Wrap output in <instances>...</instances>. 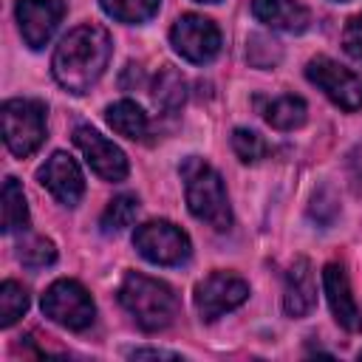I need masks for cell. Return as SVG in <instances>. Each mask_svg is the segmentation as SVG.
<instances>
[{
	"mask_svg": "<svg viewBox=\"0 0 362 362\" xmlns=\"http://www.w3.org/2000/svg\"><path fill=\"white\" fill-rule=\"evenodd\" d=\"M136 212H139V198L136 195H116L110 204H107V209L102 212V218H99V226H102V232L105 235H113V232H122L124 226H130L133 221H136Z\"/></svg>",
	"mask_w": 362,
	"mask_h": 362,
	"instance_id": "44dd1931",
	"label": "cell"
},
{
	"mask_svg": "<svg viewBox=\"0 0 362 362\" xmlns=\"http://www.w3.org/2000/svg\"><path fill=\"white\" fill-rule=\"evenodd\" d=\"M28 226V204H25V192L20 187L17 178H6L3 181V232H23Z\"/></svg>",
	"mask_w": 362,
	"mask_h": 362,
	"instance_id": "d6986e66",
	"label": "cell"
},
{
	"mask_svg": "<svg viewBox=\"0 0 362 362\" xmlns=\"http://www.w3.org/2000/svg\"><path fill=\"white\" fill-rule=\"evenodd\" d=\"M266 122L274 127V130H294V127H303L305 119H308V107L300 96L294 93H286V96H277L266 105L263 110Z\"/></svg>",
	"mask_w": 362,
	"mask_h": 362,
	"instance_id": "ac0fdd59",
	"label": "cell"
},
{
	"mask_svg": "<svg viewBox=\"0 0 362 362\" xmlns=\"http://www.w3.org/2000/svg\"><path fill=\"white\" fill-rule=\"evenodd\" d=\"M37 181H40L62 206H76V204L82 201V195H85L82 170H79V164H76L68 153H62V150H57V153H51V156L45 158V164L37 170Z\"/></svg>",
	"mask_w": 362,
	"mask_h": 362,
	"instance_id": "8fae6325",
	"label": "cell"
},
{
	"mask_svg": "<svg viewBox=\"0 0 362 362\" xmlns=\"http://www.w3.org/2000/svg\"><path fill=\"white\" fill-rule=\"evenodd\" d=\"M348 175L356 189H362V141L348 153Z\"/></svg>",
	"mask_w": 362,
	"mask_h": 362,
	"instance_id": "83f0119b",
	"label": "cell"
},
{
	"mask_svg": "<svg viewBox=\"0 0 362 362\" xmlns=\"http://www.w3.org/2000/svg\"><path fill=\"white\" fill-rule=\"evenodd\" d=\"M74 144L82 150L88 167L105 178V181H124L127 173H130V164H127V156L122 153L119 144H113L110 139H105L99 130H93L90 124H79L74 130Z\"/></svg>",
	"mask_w": 362,
	"mask_h": 362,
	"instance_id": "30bf717a",
	"label": "cell"
},
{
	"mask_svg": "<svg viewBox=\"0 0 362 362\" xmlns=\"http://www.w3.org/2000/svg\"><path fill=\"white\" fill-rule=\"evenodd\" d=\"M198 3H218V0H198Z\"/></svg>",
	"mask_w": 362,
	"mask_h": 362,
	"instance_id": "f546056e",
	"label": "cell"
},
{
	"mask_svg": "<svg viewBox=\"0 0 362 362\" xmlns=\"http://www.w3.org/2000/svg\"><path fill=\"white\" fill-rule=\"evenodd\" d=\"M322 286H325V297H328L334 320L345 331H362V314H359V305H356V300L351 294L348 274H345V269L339 263H328L322 269Z\"/></svg>",
	"mask_w": 362,
	"mask_h": 362,
	"instance_id": "4fadbf2b",
	"label": "cell"
},
{
	"mask_svg": "<svg viewBox=\"0 0 362 362\" xmlns=\"http://www.w3.org/2000/svg\"><path fill=\"white\" fill-rule=\"evenodd\" d=\"M144 356H150V359H178V354L161 351V348H133L130 351V359H144Z\"/></svg>",
	"mask_w": 362,
	"mask_h": 362,
	"instance_id": "f1b7e54d",
	"label": "cell"
},
{
	"mask_svg": "<svg viewBox=\"0 0 362 362\" xmlns=\"http://www.w3.org/2000/svg\"><path fill=\"white\" fill-rule=\"evenodd\" d=\"M342 48L351 59L362 62V11L348 20V25L342 31Z\"/></svg>",
	"mask_w": 362,
	"mask_h": 362,
	"instance_id": "4316f807",
	"label": "cell"
},
{
	"mask_svg": "<svg viewBox=\"0 0 362 362\" xmlns=\"http://www.w3.org/2000/svg\"><path fill=\"white\" fill-rule=\"evenodd\" d=\"M283 51H280V42L266 37V34H252L249 42H246V59L255 65V68H274L280 62Z\"/></svg>",
	"mask_w": 362,
	"mask_h": 362,
	"instance_id": "603a6c76",
	"label": "cell"
},
{
	"mask_svg": "<svg viewBox=\"0 0 362 362\" xmlns=\"http://www.w3.org/2000/svg\"><path fill=\"white\" fill-rule=\"evenodd\" d=\"M119 303L136 320V325L141 331H161L178 314L175 291L164 280L147 277L141 272H127L124 274V280L119 286Z\"/></svg>",
	"mask_w": 362,
	"mask_h": 362,
	"instance_id": "7a4b0ae2",
	"label": "cell"
},
{
	"mask_svg": "<svg viewBox=\"0 0 362 362\" xmlns=\"http://www.w3.org/2000/svg\"><path fill=\"white\" fill-rule=\"evenodd\" d=\"M45 113L48 107L40 99H8L0 107L3 141L11 156L28 158L45 141Z\"/></svg>",
	"mask_w": 362,
	"mask_h": 362,
	"instance_id": "277c9868",
	"label": "cell"
},
{
	"mask_svg": "<svg viewBox=\"0 0 362 362\" xmlns=\"http://www.w3.org/2000/svg\"><path fill=\"white\" fill-rule=\"evenodd\" d=\"M359 359H362V351H359Z\"/></svg>",
	"mask_w": 362,
	"mask_h": 362,
	"instance_id": "1f68e13d",
	"label": "cell"
},
{
	"mask_svg": "<svg viewBox=\"0 0 362 362\" xmlns=\"http://www.w3.org/2000/svg\"><path fill=\"white\" fill-rule=\"evenodd\" d=\"M14 14H17L25 45L40 51L54 37L59 20L65 17V3L62 0H17Z\"/></svg>",
	"mask_w": 362,
	"mask_h": 362,
	"instance_id": "7c38bea8",
	"label": "cell"
},
{
	"mask_svg": "<svg viewBox=\"0 0 362 362\" xmlns=\"http://www.w3.org/2000/svg\"><path fill=\"white\" fill-rule=\"evenodd\" d=\"M105 119H107V124H110L119 136L133 139V141L144 139V136H147V127H150L147 113H144L136 102H130V99H119V102H113V105L105 110Z\"/></svg>",
	"mask_w": 362,
	"mask_h": 362,
	"instance_id": "2e32d148",
	"label": "cell"
},
{
	"mask_svg": "<svg viewBox=\"0 0 362 362\" xmlns=\"http://www.w3.org/2000/svg\"><path fill=\"white\" fill-rule=\"evenodd\" d=\"M99 6H102V11H105L107 17L133 25V23L150 20V17L158 11L161 0H99Z\"/></svg>",
	"mask_w": 362,
	"mask_h": 362,
	"instance_id": "ffe728a7",
	"label": "cell"
},
{
	"mask_svg": "<svg viewBox=\"0 0 362 362\" xmlns=\"http://www.w3.org/2000/svg\"><path fill=\"white\" fill-rule=\"evenodd\" d=\"M232 150H235V156H238L243 164H255V161H260V158L269 153V144H266L263 136H257L255 130L238 127V130H232Z\"/></svg>",
	"mask_w": 362,
	"mask_h": 362,
	"instance_id": "cb8c5ba5",
	"label": "cell"
},
{
	"mask_svg": "<svg viewBox=\"0 0 362 362\" xmlns=\"http://www.w3.org/2000/svg\"><path fill=\"white\" fill-rule=\"evenodd\" d=\"M25 311H28V291L20 283L6 280L0 286V325L11 328Z\"/></svg>",
	"mask_w": 362,
	"mask_h": 362,
	"instance_id": "7402d4cb",
	"label": "cell"
},
{
	"mask_svg": "<svg viewBox=\"0 0 362 362\" xmlns=\"http://www.w3.org/2000/svg\"><path fill=\"white\" fill-rule=\"evenodd\" d=\"M252 14L277 31L303 34L311 25V11L300 0H252Z\"/></svg>",
	"mask_w": 362,
	"mask_h": 362,
	"instance_id": "9a60e30c",
	"label": "cell"
},
{
	"mask_svg": "<svg viewBox=\"0 0 362 362\" xmlns=\"http://www.w3.org/2000/svg\"><path fill=\"white\" fill-rule=\"evenodd\" d=\"M181 178H184V195L192 218L204 221L218 232H226L232 226V209H229L226 187L218 170L209 167L204 158L189 156L181 164Z\"/></svg>",
	"mask_w": 362,
	"mask_h": 362,
	"instance_id": "3957f363",
	"label": "cell"
},
{
	"mask_svg": "<svg viewBox=\"0 0 362 362\" xmlns=\"http://www.w3.org/2000/svg\"><path fill=\"white\" fill-rule=\"evenodd\" d=\"M334 3H345V0H334Z\"/></svg>",
	"mask_w": 362,
	"mask_h": 362,
	"instance_id": "4dcf8cb0",
	"label": "cell"
},
{
	"mask_svg": "<svg viewBox=\"0 0 362 362\" xmlns=\"http://www.w3.org/2000/svg\"><path fill=\"white\" fill-rule=\"evenodd\" d=\"M113 57L110 34L96 23H82L71 28L51 57V74L68 93H88L105 74Z\"/></svg>",
	"mask_w": 362,
	"mask_h": 362,
	"instance_id": "6da1fadb",
	"label": "cell"
},
{
	"mask_svg": "<svg viewBox=\"0 0 362 362\" xmlns=\"http://www.w3.org/2000/svg\"><path fill=\"white\" fill-rule=\"evenodd\" d=\"M40 308L51 322H57L68 331H85L96 320V305L88 294V288L76 280H68V277L54 280L45 288Z\"/></svg>",
	"mask_w": 362,
	"mask_h": 362,
	"instance_id": "5b68a950",
	"label": "cell"
},
{
	"mask_svg": "<svg viewBox=\"0 0 362 362\" xmlns=\"http://www.w3.org/2000/svg\"><path fill=\"white\" fill-rule=\"evenodd\" d=\"M337 212H339V204H337L334 192H331L328 187L317 189V195H314V201H311V218H314L320 226H328V223L337 218Z\"/></svg>",
	"mask_w": 362,
	"mask_h": 362,
	"instance_id": "484cf974",
	"label": "cell"
},
{
	"mask_svg": "<svg viewBox=\"0 0 362 362\" xmlns=\"http://www.w3.org/2000/svg\"><path fill=\"white\" fill-rule=\"evenodd\" d=\"M57 260V249L48 238H31L20 246V263L25 269H45Z\"/></svg>",
	"mask_w": 362,
	"mask_h": 362,
	"instance_id": "d4e9b609",
	"label": "cell"
},
{
	"mask_svg": "<svg viewBox=\"0 0 362 362\" xmlns=\"http://www.w3.org/2000/svg\"><path fill=\"white\" fill-rule=\"evenodd\" d=\"M170 42L192 65H206L221 54V31L204 14H181L170 28Z\"/></svg>",
	"mask_w": 362,
	"mask_h": 362,
	"instance_id": "ba28073f",
	"label": "cell"
},
{
	"mask_svg": "<svg viewBox=\"0 0 362 362\" xmlns=\"http://www.w3.org/2000/svg\"><path fill=\"white\" fill-rule=\"evenodd\" d=\"M195 308L204 322H212L223 317L226 311H235L249 300V283L232 272H212L195 286Z\"/></svg>",
	"mask_w": 362,
	"mask_h": 362,
	"instance_id": "9c48e42d",
	"label": "cell"
},
{
	"mask_svg": "<svg viewBox=\"0 0 362 362\" xmlns=\"http://www.w3.org/2000/svg\"><path fill=\"white\" fill-rule=\"evenodd\" d=\"M184 99H187L184 76L173 65H164L153 79V102H156V107H161L164 113H175L184 105Z\"/></svg>",
	"mask_w": 362,
	"mask_h": 362,
	"instance_id": "e0dca14e",
	"label": "cell"
},
{
	"mask_svg": "<svg viewBox=\"0 0 362 362\" xmlns=\"http://www.w3.org/2000/svg\"><path fill=\"white\" fill-rule=\"evenodd\" d=\"M136 252L156 266H181L192 255L189 235L170 221H147L133 232Z\"/></svg>",
	"mask_w": 362,
	"mask_h": 362,
	"instance_id": "8992f818",
	"label": "cell"
},
{
	"mask_svg": "<svg viewBox=\"0 0 362 362\" xmlns=\"http://www.w3.org/2000/svg\"><path fill=\"white\" fill-rule=\"evenodd\" d=\"M305 76L311 85H317L337 107L354 113L362 110V76L351 68L339 65L331 57H314L305 65Z\"/></svg>",
	"mask_w": 362,
	"mask_h": 362,
	"instance_id": "52a82bcc",
	"label": "cell"
},
{
	"mask_svg": "<svg viewBox=\"0 0 362 362\" xmlns=\"http://www.w3.org/2000/svg\"><path fill=\"white\" fill-rule=\"evenodd\" d=\"M317 305V283L308 257H297L286 272L283 288V308L288 317H305Z\"/></svg>",
	"mask_w": 362,
	"mask_h": 362,
	"instance_id": "5bb4252c",
	"label": "cell"
}]
</instances>
